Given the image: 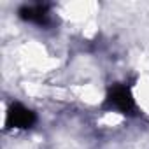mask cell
<instances>
[{
  "label": "cell",
  "mask_w": 149,
  "mask_h": 149,
  "mask_svg": "<svg viewBox=\"0 0 149 149\" xmlns=\"http://www.w3.org/2000/svg\"><path fill=\"white\" fill-rule=\"evenodd\" d=\"M35 123V114L21 104H13L7 112V126L13 128H30Z\"/></svg>",
  "instance_id": "obj_1"
},
{
  "label": "cell",
  "mask_w": 149,
  "mask_h": 149,
  "mask_svg": "<svg viewBox=\"0 0 149 149\" xmlns=\"http://www.w3.org/2000/svg\"><path fill=\"white\" fill-rule=\"evenodd\" d=\"M109 102H111V105H114L116 109H119V111L125 112V114H132L133 109H135L133 97H132L130 90L125 88V86H114V88L111 90Z\"/></svg>",
  "instance_id": "obj_2"
},
{
  "label": "cell",
  "mask_w": 149,
  "mask_h": 149,
  "mask_svg": "<svg viewBox=\"0 0 149 149\" xmlns=\"http://www.w3.org/2000/svg\"><path fill=\"white\" fill-rule=\"evenodd\" d=\"M19 16L25 21L37 23V25H46L49 13H47V6L37 4V6H25V7H21L19 9Z\"/></svg>",
  "instance_id": "obj_3"
}]
</instances>
